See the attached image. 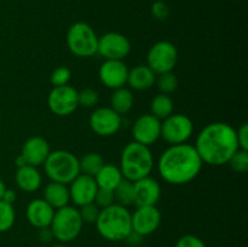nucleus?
I'll return each mask as SVG.
<instances>
[{
    "instance_id": "1",
    "label": "nucleus",
    "mask_w": 248,
    "mask_h": 247,
    "mask_svg": "<svg viewBox=\"0 0 248 247\" xmlns=\"http://www.w3.org/2000/svg\"><path fill=\"white\" fill-rule=\"evenodd\" d=\"M194 147L202 164L224 166L239 149L236 130L222 121L211 123L200 131Z\"/></svg>"
},
{
    "instance_id": "2",
    "label": "nucleus",
    "mask_w": 248,
    "mask_h": 247,
    "mask_svg": "<svg viewBox=\"0 0 248 247\" xmlns=\"http://www.w3.org/2000/svg\"><path fill=\"white\" fill-rule=\"evenodd\" d=\"M202 161L195 147L189 143L170 145L157 160L160 177L172 185H184L190 183L200 174Z\"/></svg>"
},
{
    "instance_id": "3",
    "label": "nucleus",
    "mask_w": 248,
    "mask_h": 247,
    "mask_svg": "<svg viewBox=\"0 0 248 247\" xmlns=\"http://www.w3.org/2000/svg\"><path fill=\"white\" fill-rule=\"evenodd\" d=\"M94 225L99 235L108 241H124L132 234L131 212L118 203L102 208Z\"/></svg>"
},
{
    "instance_id": "4",
    "label": "nucleus",
    "mask_w": 248,
    "mask_h": 247,
    "mask_svg": "<svg viewBox=\"0 0 248 247\" xmlns=\"http://www.w3.org/2000/svg\"><path fill=\"white\" fill-rule=\"evenodd\" d=\"M154 165V156L149 147L133 140L124 147L119 169L124 178L136 182L138 179L150 176Z\"/></svg>"
},
{
    "instance_id": "5",
    "label": "nucleus",
    "mask_w": 248,
    "mask_h": 247,
    "mask_svg": "<svg viewBox=\"0 0 248 247\" xmlns=\"http://www.w3.org/2000/svg\"><path fill=\"white\" fill-rule=\"evenodd\" d=\"M44 170L51 182L69 185L80 174L79 159L68 150L58 149L50 152L44 162Z\"/></svg>"
},
{
    "instance_id": "6",
    "label": "nucleus",
    "mask_w": 248,
    "mask_h": 247,
    "mask_svg": "<svg viewBox=\"0 0 248 247\" xmlns=\"http://www.w3.org/2000/svg\"><path fill=\"white\" fill-rule=\"evenodd\" d=\"M67 46L77 57H92L97 53L98 35L86 22H75L69 27L65 36Z\"/></svg>"
},
{
    "instance_id": "7",
    "label": "nucleus",
    "mask_w": 248,
    "mask_h": 247,
    "mask_svg": "<svg viewBox=\"0 0 248 247\" xmlns=\"http://www.w3.org/2000/svg\"><path fill=\"white\" fill-rule=\"evenodd\" d=\"M82 227L84 223L80 218L79 210L69 205L56 210L50 224L53 239L58 240L62 244L77 239L81 232Z\"/></svg>"
},
{
    "instance_id": "8",
    "label": "nucleus",
    "mask_w": 248,
    "mask_h": 247,
    "mask_svg": "<svg viewBox=\"0 0 248 247\" xmlns=\"http://www.w3.org/2000/svg\"><path fill=\"white\" fill-rule=\"evenodd\" d=\"M177 62H178V50L171 41H157L147 53V65L156 75L172 72Z\"/></svg>"
},
{
    "instance_id": "9",
    "label": "nucleus",
    "mask_w": 248,
    "mask_h": 247,
    "mask_svg": "<svg viewBox=\"0 0 248 247\" xmlns=\"http://www.w3.org/2000/svg\"><path fill=\"white\" fill-rule=\"evenodd\" d=\"M194 124L186 114H173L161 120V138L170 145L183 144L193 136Z\"/></svg>"
},
{
    "instance_id": "10",
    "label": "nucleus",
    "mask_w": 248,
    "mask_h": 247,
    "mask_svg": "<svg viewBox=\"0 0 248 247\" xmlns=\"http://www.w3.org/2000/svg\"><path fill=\"white\" fill-rule=\"evenodd\" d=\"M47 106L55 115H72L79 107L78 91L70 85L52 87L47 96Z\"/></svg>"
},
{
    "instance_id": "11",
    "label": "nucleus",
    "mask_w": 248,
    "mask_h": 247,
    "mask_svg": "<svg viewBox=\"0 0 248 247\" xmlns=\"http://www.w3.org/2000/svg\"><path fill=\"white\" fill-rule=\"evenodd\" d=\"M131 52V43L127 36L118 31H109L98 36L97 53L104 60L124 61Z\"/></svg>"
},
{
    "instance_id": "12",
    "label": "nucleus",
    "mask_w": 248,
    "mask_h": 247,
    "mask_svg": "<svg viewBox=\"0 0 248 247\" xmlns=\"http://www.w3.org/2000/svg\"><path fill=\"white\" fill-rule=\"evenodd\" d=\"M89 125L93 133L99 137H110L119 132L123 119L110 107H99L90 115Z\"/></svg>"
},
{
    "instance_id": "13",
    "label": "nucleus",
    "mask_w": 248,
    "mask_h": 247,
    "mask_svg": "<svg viewBox=\"0 0 248 247\" xmlns=\"http://www.w3.org/2000/svg\"><path fill=\"white\" fill-rule=\"evenodd\" d=\"M132 232L138 236H148L157 230L161 224V212L156 206H138L131 213Z\"/></svg>"
},
{
    "instance_id": "14",
    "label": "nucleus",
    "mask_w": 248,
    "mask_h": 247,
    "mask_svg": "<svg viewBox=\"0 0 248 247\" xmlns=\"http://www.w3.org/2000/svg\"><path fill=\"white\" fill-rule=\"evenodd\" d=\"M132 136L135 142L143 145L155 144L161 138V120L152 114H143L133 123Z\"/></svg>"
},
{
    "instance_id": "15",
    "label": "nucleus",
    "mask_w": 248,
    "mask_h": 247,
    "mask_svg": "<svg viewBox=\"0 0 248 247\" xmlns=\"http://www.w3.org/2000/svg\"><path fill=\"white\" fill-rule=\"evenodd\" d=\"M128 68L124 61L104 60L98 69V77L102 84L110 90L124 87L127 82Z\"/></svg>"
},
{
    "instance_id": "16",
    "label": "nucleus",
    "mask_w": 248,
    "mask_h": 247,
    "mask_svg": "<svg viewBox=\"0 0 248 247\" xmlns=\"http://www.w3.org/2000/svg\"><path fill=\"white\" fill-rule=\"evenodd\" d=\"M68 188H69L70 201H73L74 205L79 206V207L93 202L94 196L98 190V185L93 177L82 173L75 177L74 181L69 184Z\"/></svg>"
},
{
    "instance_id": "17",
    "label": "nucleus",
    "mask_w": 248,
    "mask_h": 247,
    "mask_svg": "<svg viewBox=\"0 0 248 247\" xmlns=\"http://www.w3.org/2000/svg\"><path fill=\"white\" fill-rule=\"evenodd\" d=\"M135 188V205L137 206H156L161 198V186L153 177L148 176L133 182Z\"/></svg>"
},
{
    "instance_id": "18",
    "label": "nucleus",
    "mask_w": 248,
    "mask_h": 247,
    "mask_svg": "<svg viewBox=\"0 0 248 247\" xmlns=\"http://www.w3.org/2000/svg\"><path fill=\"white\" fill-rule=\"evenodd\" d=\"M50 152V144L45 138L40 136H33L23 143L21 155L26 159L27 164L38 167L45 162Z\"/></svg>"
},
{
    "instance_id": "19",
    "label": "nucleus",
    "mask_w": 248,
    "mask_h": 247,
    "mask_svg": "<svg viewBox=\"0 0 248 247\" xmlns=\"http://www.w3.org/2000/svg\"><path fill=\"white\" fill-rule=\"evenodd\" d=\"M53 215H55V210L44 199H34L27 206V220L36 229L50 227Z\"/></svg>"
},
{
    "instance_id": "20",
    "label": "nucleus",
    "mask_w": 248,
    "mask_h": 247,
    "mask_svg": "<svg viewBox=\"0 0 248 247\" xmlns=\"http://www.w3.org/2000/svg\"><path fill=\"white\" fill-rule=\"evenodd\" d=\"M156 74L147 64H138L132 69H128L127 82L128 89L135 91H147L155 85Z\"/></svg>"
},
{
    "instance_id": "21",
    "label": "nucleus",
    "mask_w": 248,
    "mask_h": 247,
    "mask_svg": "<svg viewBox=\"0 0 248 247\" xmlns=\"http://www.w3.org/2000/svg\"><path fill=\"white\" fill-rule=\"evenodd\" d=\"M15 179H16L17 186L27 193H34L38 190L43 182V177L38 167L31 166V165H26L17 169Z\"/></svg>"
},
{
    "instance_id": "22",
    "label": "nucleus",
    "mask_w": 248,
    "mask_h": 247,
    "mask_svg": "<svg viewBox=\"0 0 248 247\" xmlns=\"http://www.w3.org/2000/svg\"><path fill=\"white\" fill-rule=\"evenodd\" d=\"M43 199L55 211L69 205L70 202L69 188L67 184L50 182L48 184H46L45 189H44Z\"/></svg>"
},
{
    "instance_id": "23",
    "label": "nucleus",
    "mask_w": 248,
    "mask_h": 247,
    "mask_svg": "<svg viewBox=\"0 0 248 247\" xmlns=\"http://www.w3.org/2000/svg\"><path fill=\"white\" fill-rule=\"evenodd\" d=\"M96 181L98 188L109 189V190H114L115 186L123 181V173H121L119 166L113 164H106L104 162L103 166L101 167L96 176L93 177Z\"/></svg>"
},
{
    "instance_id": "24",
    "label": "nucleus",
    "mask_w": 248,
    "mask_h": 247,
    "mask_svg": "<svg viewBox=\"0 0 248 247\" xmlns=\"http://www.w3.org/2000/svg\"><path fill=\"white\" fill-rule=\"evenodd\" d=\"M135 97H133L132 90L128 87H119L113 90V93L110 96V108L119 115H125L132 109Z\"/></svg>"
},
{
    "instance_id": "25",
    "label": "nucleus",
    "mask_w": 248,
    "mask_h": 247,
    "mask_svg": "<svg viewBox=\"0 0 248 247\" xmlns=\"http://www.w3.org/2000/svg\"><path fill=\"white\" fill-rule=\"evenodd\" d=\"M173 99L170 94L159 93L150 102V111L152 115L157 118L159 120H164L167 116L173 113Z\"/></svg>"
},
{
    "instance_id": "26",
    "label": "nucleus",
    "mask_w": 248,
    "mask_h": 247,
    "mask_svg": "<svg viewBox=\"0 0 248 247\" xmlns=\"http://www.w3.org/2000/svg\"><path fill=\"white\" fill-rule=\"evenodd\" d=\"M113 191L115 203L124 206V207L135 205V188H133V182L123 178V181L115 186V189Z\"/></svg>"
},
{
    "instance_id": "27",
    "label": "nucleus",
    "mask_w": 248,
    "mask_h": 247,
    "mask_svg": "<svg viewBox=\"0 0 248 247\" xmlns=\"http://www.w3.org/2000/svg\"><path fill=\"white\" fill-rule=\"evenodd\" d=\"M104 165V160L98 153L90 152L81 156L79 159V166H80V173L86 174V176L94 177L97 172L101 170V167Z\"/></svg>"
},
{
    "instance_id": "28",
    "label": "nucleus",
    "mask_w": 248,
    "mask_h": 247,
    "mask_svg": "<svg viewBox=\"0 0 248 247\" xmlns=\"http://www.w3.org/2000/svg\"><path fill=\"white\" fill-rule=\"evenodd\" d=\"M155 85L159 89L160 93L171 94L178 87V77H177V75L173 72L162 73V74L156 75Z\"/></svg>"
},
{
    "instance_id": "29",
    "label": "nucleus",
    "mask_w": 248,
    "mask_h": 247,
    "mask_svg": "<svg viewBox=\"0 0 248 247\" xmlns=\"http://www.w3.org/2000/svg\"><path fill=\"white\" fill-rule=\"evenodd\" d=\"M16 220V212L14 205L0 200V232L11 229Z\"/></svg>"
},
{
    "instance_id": "30",
    "label": "nucleus",
    "mask_w": 248,
    "mask_h": 247,
    "mask_svg": "<svg viewBox=\"0 0 248 247\" xmlns=\"http://www.w3.org/2000/svg\"><path fill=\"white\" fill-rule=\"evenodd\" d=\"M232 170L236 173H246L248 171V150L237 149L228 162Z\"/></svg>"
},
{
    "instance_id": "31",
    "label": "nucleus",
    "mask_w": 248,
    "mask_h": 247,
    "mask_svg": "<svg viewBox=\"0 0 248 247\" xmlns=\"http://www.w3.org/2000/svg\"><path fill=\"white\" fill-rule=\"evenodd\" d=\"M78 102H79V107L93 108L98 104L99 94L94 89L86 87V89H82L81 91H78Z\"/></svg>"
},
{
    "instance_id": "32",
    "label": "nucleus",
    "mask_w": 248,
    "mask_h": 247,
    "mask_svg": "<svg viewBox=\"0 0 248 247\" xmlns=\"http://www.w3.org/2000/svg\"><path fill=\"white\" fill-rule=\"evenodd\" d=\"M78 210H79L80 218H81L84 224H94L97 222V219H98L99 212H101V208L94 202L81 206Z\"/></svg>"
},
{
    "instance_id": "33",
    "label": "nucleus",
    "mask_w": 248,
    "mask_h": 247,
    "mask_svg": "<svg viewBox=\"0 0 248 247\" xmlns=\"http://www.w3.org/2000/svg\"><path fill=\"white\" fill-rule=\"evenodd\" d=\"M70 79H72V72L67 67H57L50 75V81L53 87L69 85Z\"/></svg>"
},
{
    "instance_id": "34",
    "label": "nucleus",
    "mask_w": 248,
    "mask_h": 247,
    "mask_svg": "<svg viewBox=\"0 0 248 247\" xmlns=\"http://www.w3.org/2000/svg\"><path fill=\"white\" fill-rule=\"evenodd\" d=\"M94 203L98 206L99 208H106L109 206L114 205L115 203V199H114V191L109 190V189H103L98 188L97 190L96 196H94Z\"/></svg>"
},
{
    "instance_id": "35",
    "label": "nucleus",
    "mask_w": 248,
    "mask_h": 247,
    "mask_svg": "<svg viewBox=\"0 0 248 247\" xmlns=\"http://www.w3.org/2000/svg\"><path fill=\"white\" fill-rule=\"evenodd\" d=\"M174 247H206L205 242L196 235H184L179 237Z\"/></svg>"
},
{
    "instance_id": "36",
    "label": "nucleus",
    "mask_w": 248,
    "mask_h": 247,
    "mask_svg": "<svg viewBox=\"0 0 248 247\" xmlns=\"http://www.w3.org/2000/svg\"><path fill=\"white\" fill-rule=\"evenodd\" d=\"M152 15L156 19L164 21V19H166L170 15L169 5H167L165 1L157 0V1H155L154 4L152 5Z\"/></svg>"
},
{
    "instance_id": "37",
    "label": "nucleus",
    "mask_w": 248,
    "mask_h": 247,
    "mask_svg": "<svg viewBox=\"0 0 248 247\" xmlns=\"http://www.w3.org/2000/svg\"><path fill=\"white\" fill-rule=\"evenodd\" d=\"M237 143H239L240 149L248 150V124L244 123L236 130Z\"/></svg>"
},
{
    "instance_id": "38",
    "label": "nucleus",
    "mask_w": 248,
    "mask_h": 247,
    "mask_svg": "<svg viewBox=\"0 0 248 247\" xmlns=\"http://www.w3.org/2000/svg\"><path fill=\"white\" fill-rule=\"evenodd\" d=\"M16 199H17L16 191H15L14 189H7L6 188V190H5V193H4V195H2L1 200L5 201V202L14 205V202L16 201Z\"/></svg>"
},
{
    "instance_id": "39",
    "label": "nucleus",
    "mask_w": 248,
    "mask_h": 247,
    "mask_svg": "<svg viewBox=\"0 0 248 247\" xmlns=\"http://www.w3.org/2000/svg\"><path fill=\"white\" fill-rule=\"evenodd\" d=\"M39 230H40V232H39V237H40V240L43 242H48L51 241V239H53V235H52V232H51L50 227L43 228V229H39Z\"/></svg>"
},
{
    "instance_id": "40",
    "label": "nucleus",
    "mask_w": 248,
    "mask_h": 247,
    "mask_svg": "<svg viewBox=\"0 0 248 247\" xmlns=\"http://www.w3.org/2000/svg\"><path fill=\"white\" fill-rule=\"evenodd\" d=\"M15 165L17 166V169H19V167H23V166H26V165H28V164H27L26 159H24V157L22 156L21 154H19L18 156L16 157V160H15Z\"/></svg>"
},
{
    "instance_id": "41",
    "label": "nucleus",
    "mask_w": 248,
    "mask_h": 247,
    "mask_svg": "<svg viewBox=\"0 0 248 247\" xmlns=\"http://www.w3.org/2000/svg\"><path fill=\"white\" fill-rule=\"evenodd\" d=\"M5 190H6V185H5V183L2 182V179H0V200L2 199V195H4Z\"/></svg>"
},
{
    "instance_id": "42",
    "label": "nucleus",
    "mask_w": 248,
    "mask_h": 247,
    "mask_svg": "<svg viewBox=\"0 0 248 247\" xmlns=\"http://www.w3.org/2000/svg\"><path fill=\"white\" fill-rule=\"evenodd\" d=\"M51 247H68V246H65L64 244H58V245H53V246Z\"/></svg>"
}]
</instances>
